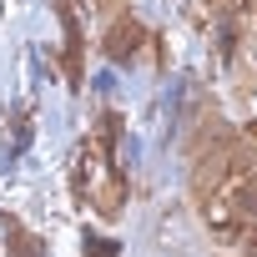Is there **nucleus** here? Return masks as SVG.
<instances>
[{"label":"nucleus","instance_id":"f257e3e1","mask_svg":"<svg viewBox=\"0 0 257 257\" xmlns=\"http://www.w3.org/2000/svg\"><path fill=\"white\" fill-rule=\"evenodd\" d=\"M76 187H81L106 217L121 212V197H126L121 187H126V182H121V172L111 167L106 142H86V147H81V157H76Z\"/></svg>","mask_w":257,"mask_h":257},{"label":"nucleus","instance_id":"f03ea898","mask_svg":"<svg viewBox=\"0 0 257 257\" xmlns=\"http://www.w3.org/2000/svg\"><path fill=\"white\" fill-rule=\"evenodd\" d=\"M101 46H106L111 61H126L137 46H147V26H142L137 16H116V21L106 26V41H101Z\"/></svg>","mask_w":257,"mask_h":257},{"label":"nucleus","instance_id":"7ed1b4c3","mask_svg":"<svg viewBox=\"0 0 257 257\" xmlns=\"http://www.w3.org/2000/svg\"><path fill=\"white\" fill-rule=\"evenodd\" d=\"M11 252L16 257H36V242H26V227L21 222H11Z\"/></svg>","mask_w":257,"mask_h":257},{"label":"nucleus","instance_id":"20e7f679","mask_svg":"<svg viewBox=\"0 0 257 257\" xmlns=\"http://www.w3.org/2000/svg\"><path fill=\"white\" fill-rule=\"evenodd\" d=\"M96 11L111 21V16H126V0H96Z\"/></svg>","mask_w":257,"mask_h":257},{"label":"nucleus","instance_id":"39448f33","mask_svg":"<svg viewBox=\"0 0 257 257\" xmlns=\"http://www.w3.org/2000/svg\"><path fill=\"white\" fill-rule=\"evenodd\" d=\"M86 252H91V257H116V242L106 247V242H96V237H91V242H86Z\"/></svg>","mask_w":257,"mask_h":257},{"label":"nucleus","instance_id":"423d86ee","mask_svg":"<svg viewBox=\"0 0 257 257\" xmlns=\"http://www.w3.org/2000/svg\"><path fill=\"white\" fill-rule=\"evenodd\" d=\"M242 142H247V147H252V157H257V121L247 126V137H242Z\"/></svg>","mask_w":257,"mask_h":257},{"label":"nucleus","instance_id":"0eeeda50","mask_svg":"<svg viewBox=\"0 0 257 257\" xmlns=\"http://www.w3.org/2000/svg\"><path fill=\"white\" fill-rule=\"evenodd\" d=\"M247 6H252V16H257V0H247Z\"/></svg>","mask_w":257,"mask_h":257}]
</instances>
